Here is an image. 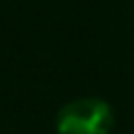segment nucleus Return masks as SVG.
<instances>
[{
  "label": "nucleus",
  "instance_id": "nucleus-1",
  "mask_svg": "<svg viewBox=\"0 0 134 134\" xmlns=\"http://www.w3.org/2000/svg\"><path fill=\"white\" fill-rule=\"evenodd\" d=\"M113 108L97 97L68 101L57 115L59 134H108L113 127Z\"/></svg>",
  "mask_w": 134,
  "mask_h": 134
}]
</instances>
